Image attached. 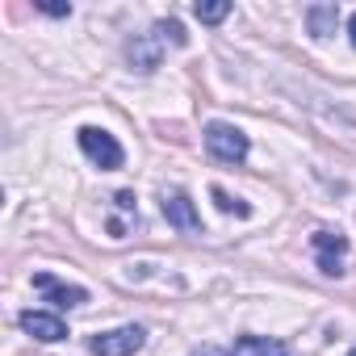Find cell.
Returning <instances> with one entry per match:
<instances>
[{"instance_id": "obj_14", "label": "cell", "mask_w": 356, "mask_h": 356, "mask_svg": "<svg viewBox=\"0 0 356 356\" xmlns=\"http://www.w3.org/2000/svg\"><path fill=\"white\" fill-rule=\"evenodd\" d=\"M38 9H42L47 17H67V13H72V5H38Z\"/></svg>"}, {"instance_id": "obj_3", "label": "cell", "mask_w": 356, "mask_h": 356, "mask_svg": "<svg viewBox=\"0 0 356 356\" xmlns=\"http://www.w3.org/2000/svg\"><path fill=\"white\" fill-rule=\"evenodd\" d=\"M143 343H147V331L143 327H118V331L97 335L88 348H92V356H134Z\"/></svg>"}, {"instance_id": "obj_15", "label": "cell", "mask_w": 356, "mask_h": 356, "mask_svg": "<svg viewBox=\"0 0 356 356\" xmlns=\"http://www.w3.org/2000/svg\"><path fill=\"white\" fill-rule=\"evenodd\" d=\"M113 202H118V210H126V214H134V193H118Z\"/></svg>"}, {"instance_id": "obj_16", "label": "cell", "mask_w": 356, "mask_h": 356, "mask_svg": "<svg viewBox=\"0 0 356 356\" xmlns=\"http://www.w3.org/2000/svg\"><path fill=\"white\" fill-rule=\"evenodd\" d=\"M193 356H235V352H227V348H214V343H206L202 352H193Z\"/></svg>"}, {"instance_id": "obj_2", "label": "cell", "mask_w": 356, "mask_h": 356, "mask_svg": "<svg viewBox=\"0 0 356 356\" xmlns=\"http://www.w3.org/2000/svg\"><path fill=\"white\" fill-rule=\"evenodd\" d=\"M80 151H84L101 172H113V168H122V159H126L122 143H118L109 130H101V126H84V130H80Z\"/></svg>"}, {"instance_id": "obj_7", "label": "cell", "mask_w": 356, "mask_h": 356, "mask_svg": "<svg viewBox=\"0 0 356 356\" xmlns=\"http://www.w3.org/2000/svg\"><path fill=\"white\" fill-rule=\"evenodd\" d=\"M22 327H26L34 339H42V343H59V339L67 335L63 318H59V314H47V310H26V314H22Z\"/></svg>"}, {"instance_id": "obj_12", "label": "cell", "mask_w": 356, "mask_h": 356, "mask_svg": "<svg viewBox=\"0 0 356 356\" xmlns=\"http://www.w3.org/2000/svg\"><path fill=\"white\" fill-rule=\"evenodd\" d=\"M155 34H159L163 42H172V47H185V42H189V34H185L181 22H155Z\"/></svg>"}, {"instance_id": "obj_1", "label": "cell", "mask_w": 356, "mask_h": 356, "mask_svg": "<svg viewBox=\"0 0 356 356\" xmlns=\"http://www.w3.org/2000/svg\"><path fill=\"white\" fill-rule=\"evenodd\" d=\"M206 151L222 163H243L248 159V134L239 126H227V122H210L206 126Z\"/></svg>"}, {"instance_id": "obj_13", "label": "cell", "mask_w": 356, "mask_h": 356, "mask_svg": "<svg viewBox=\"0 0 356 356\" xmlns=\"http://www.w3.org/2000/svg\"><path fill=\"white\" fill-rule=\"evenodd\" d=\"M214 202H218V210H222V214H239V218H248V214H252V210H248L239 197H231L227 189H214Z\"/></svg>"}, {"instance_id": "obj_18", "label": "cell", "mask_w": 356, "mask_h": 356, "mask_svg": "<svg viewBox=\"0 0 356 356\" xmlns=\"http://www.w3.org/2000/svg\"><path fill=\"white\" fill-rule=\"evenodd\" d=\"M348 356H356V352H348Z\"/></svg>"}, {"instance_id": "obj_5", "label": "cell", "mask_w": 356, "mask_h": 356, "mask_svg": "<svg viewBox=\"0 0 356 356\" xmlns=\"http://www.w3.org/2000/svg\"><path fill=\"white\" fill-rule=\"evenodd\" d=\"M163 218H168L176 231H185V235L202 231V214H197V206L189 202V193H181V189L163 193Z\"/></svg>"}, {"instance_id": "obj_8", "label": "cell", "mask_w": 356, "mask_h": 356, "mask_svg": "<svg viewBox=\"0 0 356 356\" xmlns=\"http://www.w3.org/2000/svg\"><path fill=\"white\" fill-rule=\"evenodd\" d=\"M34 289L47 293L55 306H80V302L88 298L80 285H67V281H59V277H51V273H38V277H34Z\"/></svg>"}, {"instance_id": "obj_6", "label": "cell", "mask_w": 356, "mask_h": 356, "mask_svg": "<svg viewBox=\"0 0 356 356\" xmlns=\"http://www.w3.org/2000/svg\"><path fill=\"white\" fill-rule=\"evenodd\" d=\"M159 51H163V38L151 30V34H134L130 42H126V59H130V67L134 72H155L159 67Z\"/></svg>"}, {"instance_id": "obj_11", "label": "cell", "mask_w": 356, "mask_h": 356, "mask_svg": "<svg viewBox=\"0 0 356 356\" xmlns=\"http://www.w3.org/2000/svg\"><path fill=\"white\" fill-rule=\"evenodd\" d=\"M193 13H197V22H206V26H218V22L231 17V5H227V0H206V5H197Z\"/></svg>"}, {"instance_id": "obj_9", "label": "cell", "mask_w": 356, "mask_h": 356, "mask_svg": "<svg viewBox=\"0 0 356 356\" xmlns=\"http://www.w3.org/2000/svg\"><path fill=\"white\" fill-rule=\"evenodd\" d=\"M235 356H289V348L268 335H243L235 339Z\"/></svg>"}, {"instance_id": "obj_10", "label": "cell", "mask_w": 356, "mask_h": 356, "mask_svg": "<svg viewBox=\"0 0 356 356\" xmlns=\"http://www.w3.org/2000/svg\"><path fill=\"white\" fill-rule=\"evenodd\" d=\"M306 26H310L314 38H331L335 26H339V9L335 5H310L306 9Z\"/></svg>"}, {"instance_id": "obj_4", "label": "cell", "mask_w": 356, "mask_h": 356, "mask_svg": "<svg viewBox=\"0 0 356 356\" xmlns=\"http://www.w3.org/2000/svg\"><path fill=\"white\" fill-rule=\"evenodd\" d=\"M310 248H314V260H318V268H323L327 277H339V273H343V256H348V239H343L339 231H314V239H310Z\"/></svg>"}, {"instance_id": "obj_17", "label": "cell", "mask_w": 356, "mask_h": 356, "mask_svg": "<svg viewBox=\"0 0 356 356\" xmlns=\"http://www.w3.org/2000/svg\"><path fill=\"white\" fill-rule=\"evenodd\" d=\"M348 34H352V47H356V13L348 17Z\"/></svg>"}]
</instances>
